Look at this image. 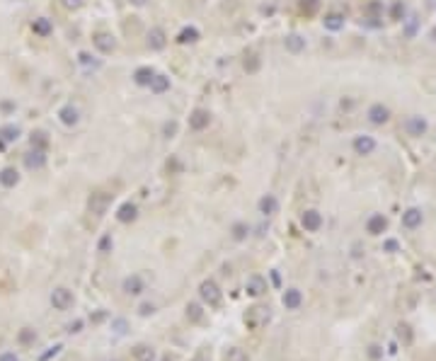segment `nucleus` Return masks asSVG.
Instances as JSON below:
<instances>
[{"label":"nucleus","instance_id":"f257e3e1","mask_svg":"<svg viewBox=\"0 0 436 361\" xmlns=\"http://www.w3.org/2000/svg\"><path fill=\"white\" fill-rule=\"evenodd\" d=\"M199 296H201V301L206 303V306L211 308H218L221 306V301H223V294H221V288H218L216 281H201V286H199Z\"/></svg>","mask_w":436,"mask_h":361},{"label":"nucleus","instance_id":"f03ea898","mask_svg":"<svg viewBox=\"0 0 436 361\" xmlns=\"http://www.w3.org/2000/svg\"><path fill=\"white\" fill-rule=\"evenodd\" d=\"M112 197H114V194H107V192H95V194L90 197V201H87V206H90V213H95V216H102V213H107L109 204H112Z\"/></svg>","mask_w":436,"mask_h":361},{"label":"nucleus","instance_id":"7ed1b4c3","mask_svg":"<svg viewBox=\"0 0 436 361\" xmlns=\"http://www.w3.org/2000/svg\"><path fill=\"white\" fill-rule=\"evenodd\" d=\"M51 306H54L56 310H68V308L73 306V291L65 288V286L54 288V291H51Z\"/></svg>","mask_w":436,"mask_h":361},{"label":"nucleus","instance_id":"20e7f679","mask_svg":"<svg viewBox=\"0 0 436 361\" xmlns=\"http://www.w3.org/2000/svg\"><path fill=\"white\" fill-rule=\"evenodd\" d=\"M267 320H269V308L264 306H255L245 313V322L250 328H262V325H267Z\"/></svg>","mask_w":436,"mask_h":361},{"label":"nucleus","instance_id":"39448f33","mask_svg":"<svg viewBox=\"0 0 436 361\" xmlns=\"http://www.w3.org/2000/svg\"><path fill=\"white\" fill-rule=\"evenodd\" d=\"M301 226H303L308 233H315V230L322 228V213L320 211H315V208H308V211H303V216H301Z\"/></svg>","mask_w":436,"mask_h":361},{"label":"nucleus","instance_id":"423d86ee","mask_svg":"<svg viewBox=\"0 0 436 361\" xmlns=\"http://www.w3.org/2000/svg\"><path fill=\"white\" fill-rule=\"evenodd\" d=\"M24 165H27V170H39V167H44L46 165V151L44 148H32L29 153L24 155Z\"/></svg>","mask_w":436,"mask_h":361},{"label":"nucleus","instance_id":"0eeeda50","mask_svg":"<svg viewBox=\"0 0 436 361\" xmlns=\"http://www.w3.org/2000/svg\"><path fill=\"white\" fill-rule=\"evenodd\" d=\"M245 291H247L250 296L267 294V279H264V276H260V274H252L250 279H247V284H245Z\"/></svg>","mask_w":436,"mask_h":361},{"label":"nucleus","instance_id":"6e6552de","mask_svg":"<svg viewBox=\"0 0 436 361\" xmlns=\"http://www.w3.org/2000/svg\"><path fill=\"white\" fill-rule=\"evenodd\" d=\"M354 151H356V155H371L373 151H376V141H373V136H356L354 138Z\"/></svg>","mask_w":436,"mask_h":361},{"label":"nucleus","instance_id":"1a4fd4ad","mask_svg":"<svg viewBox=\"0 0 436 361\" xmlns=\"http://www.w3.org/2000/svg\"><path fill=\"white\" fill-rule=\"evenodd\" d=\"M208 121H211V114H208L206 110H194L192 112V117H189V126H192L194 131H204L208 126Z\"/></svg>","mask_w":436,"mask_h":361},{"label":"nucleus","instance_id":"9d476101","mask_svg":"<svg viewBox=\"0 0 436 361\" xmlns=\"http://www.w3.org/2000/svg\"><path fill=\"white\" fill-rule=\"evenodd\" d=\"M58 119H61V124H65V126H76L78 121H80V112H78L73 104H65V107L58 110Z\"/></svg>","mask_w":436,"mask_h":361},{"label":"nucleus","instance_id":"9b49d317","mask_svg":"<svg viewBox=\"0 0 436 361\" xmlns=\"http://www.w3.org/2000/svg\"><path fill=\"white\" fill-rule=\"evenodd\" d=\"M281 301H283V306H286V310H298L301 303H303V294L298 288H288V291H283Z\"/></svg>","mask_w":436,"mask_h":361},{"label":"nucleus","instance_id":"f8f14e48","mask_svg":"<svg viewBox=\"0 0 436 361\" xmlns=\"http://www.w3.org/2000/svg\"><path fill=\"white\" fill-rule=\"evenodd\" d=\"M385 228H388V219H385L383 213H373V216L366 221V230H369L371 235H381Z\"/></svg>","mask_w":436,"mask_h":361},{"label":"nucleus","instance_id":"ddd939ff","mask_svg":"<svg viewBox=\"0 0 436 361\" xmlns=\"http://www.w3.org/2000/svg\"><path fill=\"white\" fill-rule=\"evenodd\" d=\"M422 221H424V216H422V211H419V208H407V211L403 213V226L405 228H410V230L419 228V226H422Z\"/></svg>","mask_w":436,"mask_h":361},{"label":"nucleus","instance_id":"4468645a","mask_svg":"<svg viewBox=\"0 0 436 361\" xmlns=\"http://www.w3.org/2000/svg\"><path fill=\"white\" fill-rule=\"evenodd\" d=\"M143 279L138 276V274H131V276H126L124 279V291L129 296H138V294H143Z\"/></svg>","mask_w":436,"mask_h":361},{"label":"nucleus","instance_id":"2eb2a0df","mask_svg":"<svg viewBox=\"0 0 436 361\" xmlns=\"http://www.w3.org/2000/svg\"><path fill=\"white\" fill-rule=\"evenodd\" d=\"M17 182H20V172H17L15 167H3V170H0V185L5 187V189L17 187Z\"/></svg>","mask_w":436,"mask_h":361},{"label":"nucleus","instance_id":"dca6fc26","mask_svg":"<svg viewBox=\"0 0 436 361\" xmlns=\"http://www.w3.org/2000/svg\"><path fill=\"white\" fill-rule=\"evenodd\" d=\"M369 119H371V124H385V121L390 119V110L383 107V104H373L369 110Z\"/></svg>","mask_w":436,"mask_h":361},{"label":"nucleus","instance_id":"f3484780","mask_svg":"<svg viewBox=\"0 0 436 361\" xmlns=\"http://www.w3.org/2000/svg\"><path fill=\"white\" fill-rule=\"evenodd\" d=\"M165 44H167V39H165V32L160 29V27H155V29H151V32H148V46H151L153 51H160V49H165Z\"/></svg>","mask_w":436,"mask_h":361},{"label":"nucleus","instance_id":"a211bd4d","mask_svg":"<svg viewBox=\"0 0 436 361\" xmlns=\"http://www.w3.org/2000/svg\"><path fill=\"white\" fill-rule=\"evenodd\" d=\"M136 216H138V208L133 206L131 201H126V204H121L119 211H117V219H119L121 223H131V221H136Z\"/></svg>","mask_w":436,"mask_h":361},{"label":"nucleus","instance_id":"6ab92c4d","mask_svg":"<svg viewBox=\"0 0 436 361\" xmlns=\"http://www.w3.org/2000/svg\"><path fill=\"white\" fill-rule=\"evenodd\" d=\"M283 46H286V51H291V54H301L305 49V39L303 37H298V34H288L286 42H283Z\"/></svg>","mask_w":436,"mask_h":361},{"label":"nucleus","instance_id":"aec40b11","mask_svg":"<svg viewBox=\"0 0 436 361\" xmlns=\"http://www.w3.org/2000/svg\"><path fill=\"white\" fill-rule=\"evenodd\" d=\"M260 211L264 213V216H272V213H276V211H279V201H276V197H274V194L262 197L260 199Z\"/></svg>","mask_w":436,"mask_h":361},{"label":"nucleus","instance_id":"412c9836","mask_svg":"<svg viewBox=\"0 0 436 361\" xmlns=\"http://www.w3.org/2000/svg\"><path fill=\"white\" fill-rule=\"evenodd\" d=\"M133 356H136V361H155V349L151 344H136L133 347Z\"/></svg>","mask_w":436,"mask_h":361},{"label":"nucleus","instance_id":"4be33fe9","mask_svg":"<svg viewBox=\"0 0 436 361\" xmlns=\"http://www.w3.org/2000/svg\"><path fill=\"white\" fill-rule=\"evenodd\" d=\"M322 24H325V29H330V32H339V29H344V15L332 12V15H327L325 20H322Z\"/></svg>","mask_w":436,"mask_h":361},{"label":"nucleus","instance_id":"5701e85b","mask_svg":"<svg viewBox=\"0 0 436 361\" xmlns=\"http://www.w3.org/2000/svg\"><path fill=\"white\" fill-rule=\"evenodd\" d=\"M32 32L37 34V37H49V34L54 32V24L49 22L46 17H39V20H34L32 22Z\"/></svg>","mask_w":436,"mask_h":361},{"label":"nucleus","instance_id":"b1692460","mask_svg":"<svg viewBox=\"0 0 436 361\" xmlns=\"http://www.w3.org/2000/svg\"><path fill=\"white\" fill-rule=\"evenodd\" d=\"M95 46H97L102 54H112L114 49H117V44H114V39L109 37V34H97L95 37Z\"/></svg>","mask_w":436,"mask_h":361},{"label":"nucleus","instance_id":"393cba45","mask_svg":"<svg viewBox=\"0 0 436 361\" xmlns=\"http://www.w3.org/2000/svg\"><path fill=\"white\" fill-rule=\"evenodd\" d=\"M148 88H151L155 95H163V92H167V90H170V78H167V76H158V73H155V78L151 80V85H148Z\"/></svg>","mask_w":436,"mask_h":361},{"label":"nucleus","instance_id":"a878e982","mask_svg":"<svg viewBox=\"0 0 436 361\" xmlns=\"http://www.w3.org/2000/svg\"><path fill=\"white\" fill-rule=\"evenodd\" d=\"M407 131H410V136H422L426 131V121L422 117H410L407 119Z\"/></svg>","mask_w":436,"mask_h":361},{"label":"nucleus","instance_id":"bb28decb","mask_svg":"<svg viewBox=\"0 0 436 361\" xmlns=\"http://www.w3.org/2000/svg\"><path fill=\"white\" fill-rule=\"evenodd\" d=\"M20 126H15V124H5L3 129H0V138L5 143H15L17 138H20Z\"/></svg>","mask_w":436,"mask_h":361},{"label":"nucleus","instance_id":"cd10ccee","mask_svg":"<svg viewBox=\"0 0 436 361\" xmlns=\"http://www.w3.org/2000/svg\"><path fill=\"white\" fill-rule=\"evenodd\" d=\"M153 78H155V70H153V68H148V66L138 68V70L133 73V80H136L138 85H151Z\"/></svg>","mask_w":436,"mask_h":361},{"label":"nucleus","instance_id":"c85d7f7f","mask_svg":"<svg viewBox=\"0 0 436 361\" xmlns=\"http://www.w3.org/2000/svg\"><path fill=\"white\" fill-rule=\"evenodd\" d=\"M196 39H199V29L196 27H185L182 32L177 34V42L179 44H194Z\"/></svg>","mask_w":436,"mask_h":361},{"label":"nucleus","instance_id":"c756f323","mask_svg":"<svg viewBox=\"0 0 436 361\" xmlns=\"http://www.w3.org/2000/svg\"><path fill=\"white\" fill-rule=\"evenodd\" d=\"M226 361H250V354L242 349V347H230L226 351Z\"/></svg>","mask_w":436,"mask_h":361},{"label":"nucleus","instance_id":"7c9ffc66","mask_svg":"<svg viewBox=\"0 0 436 361\" xmlns=\"http://www.w3.org/2000/svg\"><path fill=\"white\" fill-rule=\"evenodd\" d=\"M187 317H189L192 322H199V320L204 317V310H201V306H199V303H189V306H187Z\"/></svg>","mask_w":436,"mask_h":361},{"label":"nucleus","instance_id":"2f4dec72","mask_svg":"<svg viewBox=\"0 0 436 361\" xmlns=\"http://www.w3.org/2000/svg\"><path fill=\"white\" fill-rule=\"evenodd\" d=\"M46 143H49V138H46V133L44 131L32 133V148H44V151H46Z\"/></svg>","mask_w":436,"mask_h":361},{"label":"nucleus","instance_id":"473e14b6","mask_svg":"<svg viewBox=\"0 0 436 361\" xmlns=\"http://www.w3.org/2000/svg\"><path fill=\"white\" fill-rule=\"evenodd\" d=\"M233 238H235V240H245V238H247V226H245V223H235V226H233Z\"/></svg>","mask_w":436,"mask_h":361},{"label":"nucleus","instance_id":"72a5a7b5","mask_svg":"<svg viewBox=\"0 0 436 361\" xmlns=\"http://www.w3.org/2000/svg\"><path fill=\"white\" fill-rule=\"evenodd\" d=\"M34 339H37V332H34V330L24 328V330L20 332V342H22V344H32Z\"/></svg>","mask_w":436,"mask_h":361},{"label":"nucleus","instance_id":"f704fd0d","mask_svg":"<svg viewBox=\"0 0 436 361\" xmlns=\"http://www.w3.org/2000/svg\"><path fill=\"white\" fill-rule=\"evenodd\" d=\"M245 70H247V73H257V70H260V58H257V56L245 58Z\"/></svg>","mask_w":436,"mask_h":361},{"label":"nucleus","instance_id":"c9c22d12","mask_svg":"<svg viewBox=\"0 0 436 361\" xmlns=\"http://www.w3.org/2000/svg\"><path fill=\"white\" fill-rule=\"evenodd\" d=\"M192 361H211V349H208V347H201V349H196V354L192 356Z\"/></svg>","mask_w":436,"mask_h":361},{"label":"nucleus","instance_id":"e433bc0d","mask_svg":"<svg viewBox=\"0 0 436 361\" xmlns=\"http://www.w3.org/2000/svg\"><path fill=\"white\" fill-rule=\"evenodd\" d=\"M369 359H373V361L383 359V347L381 344H371L369 347Z\"/></svg>","mask_w":436,"mask_h":361},{"label":"nucleus","instance_id":"4c0bfd02","mask_svg":"<svg viewBox=\"0 0 436 361\" xmlns=\"http://www.w3.org/2000/svg\"><path fill=\"white\" fill-rule=\"evenodd\" d=\"M397 337L403 342H410L412 339V332H410V325H397Z\"/></svg>","mask_w":436,"mask_h":361},{"label":"nucleus","instance_id":"58836bf2","mask_svg":"<svg viewBox=\"0 0 436 361\" xmlns=\"http://www.w3.org/2000/svg\"><path fill=\"white\" fill-rule=\"evenodd\" d=\"M78 61H80L83 66H92V68H97V61H92V56L85 54V51H80V54H78Z\"/></svg>","mask_w":436,"mask_h":361},{"label":"nucleus","instance_id":"ea45409f","mask_svg":"<svg viewBox=\"0 0 436 361\" xmlns=\"http://www.w3.org/2000/svg\"><path fill=\"white\" fill-rule=\"evenodd\" d=\"M163 133L165 136H174V133H177V124H174V121H167L163 126Z\"/></svg>","mask_w":436,"mask_h":361},{"label":"nucleus","instance_id":"a19ab883","mask_svg":"<svg viewBox=\"0 0 436 361\" xmlns=\"http://www.w3.org/2000/svg\"><path fill=\"white\" fill-rule=\"evenodd\" d=\"M109 250H112V238L104 235V238L99 240V252H109Z\"/></svg>","mask_w":436,"mask_h":361},{"label":"nucleus","instance_id":"79ce46f5","mask_svg":"<svg viewBox=\"0 0 436 361\" xmlns=\"http://www.w3.org/2000/svg\"><path fill=\"white\" fill-rule=\"evenodd\" d=\"M301 5H303V10H305V12H313V10L317 8V0H303Z\"/></svg>","mask_w":436,"mask_h":361},{"label":"nucleus","instance_id":"37998d69","mask_svg":"<svg viewBox=\"0 0 436 361\" xmlns=\"http://www.w3.org/2000/svg\"><path fill=\"white\" fill-rule=\"evenodd\" d=\"M112 328L117 330V332H126V322H124V320H114V322H112Z\"/></svg>","mask_w":436,"mask_h":361},{"label":"nucleus","instance_id":"c03bdc74","mask_svg":"<svg viewBox=\"0 0 436 361\" xmlns=\"http://www.w3.org/2000/svg\"><path fill=\"white\" fill-rule=\"evenodd\" d=\"M0 361H20V359L15 356V351H5V354H0Z\"/></svg>","mask_w":436,"mask_h":361},{"label":"nucleus","instance_id":"a18cd8bd","mask_svg":"<svg viewBox=\"0 0 436 361\" xmlns=\"http://www.w3.org/2000/svg\"><path fill=\"white\" fill-rule=\"evenodd\" d=\"M80 328H83V322L76 320V322H70V325H68V332H80Z\"/></svg>","mask_w":436,"mask_h":361},{"label":"nucleus","instance_id":"49530a36","mask_svg":"<svg viewBox=\"0 0 436 361\" xmlns=\"http://www.w3.org/2000/svg\"><path fill=\"white\" fill-rule=\"evenodd\" d=\"M153 310H155V308H153L151 303H143V306H141V315H151Z\"/></svg>","mask_w":436,"mask_h":361},{"label":"nucleus","instance_id":"de8ad7c7","mask_svg":"<svg viewBox=\"0 0 436 361\" xmlns=\"http://www.w3.org/2000/svg\"><path fill=\"white\" fill-rule=\"evenodd\" d=\"M385 250H388V252H395V250H397V242H395V240H388V242H385Z\"/></svg>","mask_w":436,"mask_h":361},{"label":"nucleus","instance_id":"09e8293b","mask_svg":"<svg viewBox=\"0 0 436 361\" xmlns=\"http://www.w3.org/2000/svg\"><path fill=\"white\" fill-rule=\"evenodd\" d=\"M131 3H133V5H138V8H143V5H146L148 0H131Z\"/></svg>","mask_w":436,"mask_h":361},{"label":"nucleus","instance_id":"8fccbe9b","mask_svg":"<svg viewBox=\"0 0 436 361\" xmlns=\"http://www.w3.org/2000/svg\"><path fill=\"white\" fill-rule=\"evenodd\" d=\"M65 5H68V8H76V5H78V0H65Z\"/></svg>","mask_w":436,"mask_h":361},{"label":"nucleus","instance_id":"3c124183","mask_svg":"<svg viewBox=\"0 0 436 361\" xmlns=\"http://www.w3.org/2000/svg\"><path fill=\"white\" fill-rule=\"evenodd\" d=\"M3 148H5V141H3V138H0V151H3Z\"/></svg>","mask_w":436,"mask_h":361},{"label":"nucleus","instance_id":"603ef678","mask_svg":"<svg viewBox=\"0 0 436 361\" xmlns=\"http://www.w3.org/2000/svg\"><path fill=\"white\" fill-rule=\"evenodd\" d=\"M160 361H172V359H170V356H163V359H160Z\"/></svg>","mask_w":436,"mask_h":361}]
</instances>
